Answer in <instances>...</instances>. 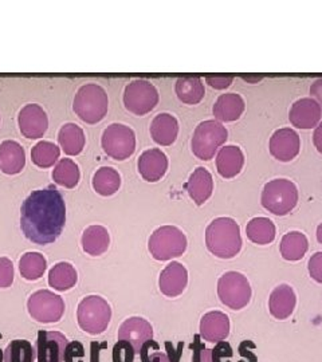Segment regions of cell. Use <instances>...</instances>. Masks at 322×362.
I'll return each instance as SVG.
<instances>
[{
  "mask_svg": "<svg viewBox=\"0 0 322 362\" xmlns=\"http://www.w3.org/2000/svg\"><path fill=\"white\" fill-rule=\"evenodd\" d=\"M269 151L270 155L281 163H289L294 160L301 151L299 134L292 128L275 130L270 137Z\"/></svg>",
  "mask_w": 322,
  "mask_h": 362,
  "instance_id": "obj_12",
  "label": "cell"
},
{
  "mask_svg": "<svg viewBox=\"0 0 322 362\" xmlns=\"http://www.w3.org/2000/svg\"><path fill=\"white\" fill-rule=\"evenodd\" d=\"M206 246L217 258L231 259L242 250L239 224L231 218H217L206 230Z\"/></svg>",
  "mask_w": 322,
  "mask_h": 362,
  "instance_id": "obj_2",
  "label": "cell"
},
{
  "mask_svg": "<svg viewBox=\"0 0 322 362\" xmlns=\"http://www.w3.org/2000/svg\"><path fill=\"white\" fill-rule=\"evenodd\" d=\"M242 79L247 82V83H258V82H260L262 79H265L263 76H242Z\"/></svg>",
  "mask_w": 322,
  "mask_h": 362,
  "instance_id": "obj_48",
  "label": "cell"
},
{
  "mask_svg": "<svg viewBox=\"0 0 322 362\" xmlns=\"http://www.w3.org/2000/svg\"><path fill=\"white\" fill-rule=\"evenodd\" d=\"M134 348L129 344L128 341L120 339L113 348V362H133L134 361Z\"/></svg>",
  "mask_w": 322,
  "mask_h": 362,
  "instance_id": "obj_38",
  "label": "cell"
},
{
  "mask_svg": "<svg viewBox=\"0 0 322 362\" xmlns=\"http://www.w3.org/2000/svg\"><path fill=\"white\" fill-rule=\"evenodd\" d=\"M192 349V362H212V349H207L200 341V336H195Z\"/></svg>",
  "mask_w": 322,
  "mask_h": 362,
  "instance_id": "obj_41",
  "label": "cell"
},
{
  "mask_svg": "<svg viewBox=\"0 0 322 362\" xmlns=\"http://www.w3.org/2000/svg\"><path fill=\"white\" fill-rule=\"evenodd\" d=\"M85 133L81 127L67 122L58 132V143L66 155L77 156L85 148Z\"/></svg>",
  "mask_w": 322,
  "mask_h": 362,
  "instance_id": "obj_28",
  "label": "cell"
},
{
  "mask_svg": "<svg viewBox=\"0 0 322 362\" xmlns=\"http://www.w3.org/2000/svg\"><path fill=\"white\" fill-rule=\"evenodd\" d=\"M159 90L146 79H134L124 90V105L134 116L151 113L159 104Z\"/></svg>",
  "mask_w": 322,
  "mask_h": 362,
  "instance_id": "obj_10",
  "label": "cell"
},
{
  "mask_svg": "<svg viewBox=\"0 0 322 362\" xmlns=\"http://www.w3.org/2000/svg\"><path fill=\"white\" fill-rule=\"evenodd\" d=\"M66 204L54 187L33 191L21 208V227L27 239L39 246L54 243L64 231Z\"/></svg>",
  "mask_w": 322,
  "mask_h": 362,
  "instance_id": "obj_1",
  "label": "cell"
},
{
  "mask_svg": "<svg viewBox=\"0 0 322 362\" xmlns=\"http://www.w3.org/2000/svg\"><path fill=\"white\" fill-rule=\"evenodd\" d=\"M0 339H1V334H0ZM0 362H4V351L0 349Z\"/></svg>",
  "mask_w": 322,
  "mask_h": 362,
  "instance_id": "obj_50",
  "label": "cell"
},
{
  "mask_svg": "<svg viewBox=\"0 0 322 362\" xmlns=\"http://www.w3.org/2000/svg\"><path fill=\"white\" fill-rule=\"evenodd\" d=\"M85 358V348L81 342L74 341L67 344L64 350V362H84Z\"/></svg>",
  "mask_w": 322,
  "mask_h": 362,
  "instance_id": "obj_40",
  "label": "cell"
},
{
  "mask_svg": "<svg viewBox=\"0 0 322 362\" xmlns=\"http://www.w3.org/2000/svg\"><path fill=\"white\" fill-rule=\"evenodd\" d=\"M185 191L196 206H203L214 192V179L208 169L197 167L185 182Z\"/></svg>",
  "mask_w": 322,
  "mask_h": 362,
  "instance_id": "obj_19",
  "label": "cell"
},
{
  "mask_svg": "<svg viewBox=\"0 0 322 362\" xmlns=\"http://www.w3.org/2000/svg\"><path fill=\"white\" fill-rule=\"evenodd\" d=\"M251 286L243 274L229 272L218 281V296L223 305L231 310H241L251 300Z\"/></svg>",
  "mask_w": 322,
  "mask_h": 362,
  "instance_id": "obj_8",
  "label": "cell"
},
{
  "mask_svg": "<svg viewBox=\"0 0 322 362\" xmlns=\"http://www.w3.org/2000/svg\"><path fill=\"white\" fill-rule=\"evenodd\" d=\"M47 269V260L39 252H26L19 260V272L27 281H37Z\"/></svg>",
  "mask_w": 322,
  "mask_h": 362,
  "instance_id": "obj_35",
  "label": "cell"
},
{
  "mask_svg": "<svg viewBox=\"0 0 322 362\" xmlns=\"http://www.w3.org/2000/svg\"><path fill=\"white\" fill-rule=\"evenodd\" d=\"M247 238L259 246L270 245L275 239V226L269 218H254L247 223L246 227Z\"/></svg>",
  "mask_w": 322,
  "mask_h": 362,
  "instance_id": "obj_31",
  "label": "cell"
},
{
  "mask_svg": "<svg viewBox=\"0 0 322 362\" xmlns=\"http://www.w3.org/2000/svg\"><path fill=\"white\" fill-rule=\"evenodd\" d=\"M77 318L82 330L97 336L106 330L112 318V309L103 297L89 296L79 302Z\"/></svg>",
  "mask_w": 322,
  "mask_h": 362,
  "instance_id": "obj_7",
  "label": "cell"
},
{
  "mask_svg": "<svg viewBox=\"0 0 322 362\" xmlns=\"http://www.w3.org/2000/svg\"><path fill=\"white\" fill-rule=\"evenodd\" d=\"M188 246L185 233L175 226H161L151 235L148 248L151 255L160 262L181 257Z\"/></svg>",
  "mask_w": 322,
  "mask_h": 362,
  "instance_id": "obj_6",
  "label": "cell"
},
{
  "mask_svg": "<svg viewBox=\"0 0 322 362\" xmlns=\"http://www.w3.org/2000/svg\"><path fill=\"white\" fill-rule=\"evenodd\" d=\"M61 156V149L50 141H39L31 151L33 163L39 168H50Z\"/></svg>",
  "mask_w": 322,
  "mask_h": 362,
  "instance_id": "obj_36",
  "label": "cell"
},
{
  "mask_svg": "<svg viewBox=\"0 0 322 362\" xmlns=\"http://www.w3.org/2000/svg\"><path fill=\"white\" fill-rule=\"evenodd\" d=\"M229 139V130L217 119L200 122L193 132L191 148L193 155L202 161H209Z\"/></svg>",
  "mask_w": 322,
  "mask_h": 362,
  "instance_id": "obj_5",
  "label": "cell"
},
{
  "mask_svg": "<svg viewBox=\"0 0 322 362\" xmlns=\"http://www.w3.org/2000/svg\"><path fill=\"white\" fill-rule=\"evenodd\" d=\"M310 97L317 101L322 110V78H317L310 86Z\"/></svg>",
  "mask_w": 322,
  "mask_h": 362,
  "instance_id": "obj_45",
  "label": "cell"
},
{
  "mask_svg": "<svg viewBox=\"0 0 322 362\" xmlns=\"http://www.w3.org/2000/svg\"><path fill=\"white\" fill-rule=\"evenodd\" d=\"M73 109L84 122L86 124H97L103 121L108 109H109V98L103 86L97 83H88L78 89L74 97Z\"/></svg>",
  "mask_w": 322,
  "mask_h": 362,
  "instance_id": "obj_4",
  "label": "cell"
},
{
  "mask_svg": "<svg viewBox=\"0 0 322 362\" xmlns=\"http://www.w3.org/2000/svg\"><path fill=\"white\" fill-rule=\"evenodd\" d=\"M254 350H255V348H253L251 350H245V348L241 345L239 351H241L242 358L239 362H257V356H255Z\"/></svg>",
  "mask_w": 322,
  "mask_h": 362,
  "instance_id": "obj_47",
  "label": "cell"
},
{
  "mask_svg": "<svg viewBox=\"0 0 322 362\" xmlns=\"http://www.w3.org/2000/svg\"><path fill=\"white\" fill-rule=\"evenodd\" d=\"M101 145L109 157L118 161L127 160L136 151V133L128 125L112 124L103 130Z\"/></svg>",
  "mask_w": 322,
  "mask_h": 362,
  "instance_id": "obj_9",
  "label": "cell"
},
{
  "mask_svg": "<svg viewBox=\"0 0 322 362\" xmlns=\"http://www.w3.org/2000/svg\"><path fill=\"white\" fill-rule=\"evenodd\" d=\"M187 285H188V272L179 262L169 263L160 274L159 287L166 297H179L184 293Z\"/></svg>",
  "mask_w": 322,
  "mask_h": 362,
  "instance_id": "obj_18",
  "label": "cell"
},
{
  "mask_svg": "<svg viewBox=\"0 0 322 362\" xmlns=\"http://www.w3.org/2000/svg\"><path fill=\"white\" fill-rule=\"evenodd\" d=\"M206 82L217 90H226L229 89L234 82V76H208Z\"/></svg>",
  "mask_w": 322,
  "mask_h": 362,
  "instance_id": "obj_43",
  "label": "cell"
},
{
  "mask_svg": "<svg viewBox=\"0 0 322 362\" xmlns=\"http://www.w3.org/2000/svg\"><path fill=\"white\" fill-rule=\"evenodd\" d=\"M166 351L160 349V345L155 341H148L142 346L140 351L142 362H179L180 361L181 349L183 344H179L178 349L173 348L171 342H166Z\"/></svg>",
  "mask_w": 322,
  "mask_h": 362,
  "instance_id": "obj_30",
  "label": "cell"
},
{
  "mask_svg": "<svg viewBox=\"0 0 322 362\" xmlns=\"http://www.w3.org/2000/svg\"><path fill=\"white\" fill-rule=\"evenodd\" d=\"M317 240L322 245V223L317 227Z\"/></svg>",
  "mask_w": 322,
  "mask_h": 362,
  "instance_id": "obj_49",
  "label": "cell"
},
{
  "mask_svg": "<svg viewBox=\"0 0 322 362\" xmlns=\"http://www.w3.org/2000/svg\"><path fill=\"white\" fill-rule=\"evenodd\" d=\"M35 350L26 339H15L4 350V362H34Z\"/></svg>",
  "mask_w": 322,
  "mask_h": 362,
  "instance_id": "obj_37",
  "label": "cell"
},
{
  "mask_svg": "<svg viewBox=\"0 0 322 362\" xmlns=\"http://www.w3.org/2000/svg\"><path fill=\"white\" fill-rule=\"evenodd\" d=\"M298 199V188L293 181L274 179L265 184L260 194V204L272 215L284 216L297 207Z\"/></svg>",
  "mask_w": 322,
  "mask_h": 362,
  "instance_id": "obj_3",
  "label": "cell"
},
{
  "mask_svg": "<svg viewBox=\"0 0 322 362\" xmlns=\"http://www.w3.org/2000/svg\"><path fill=\"white\" fill-rule=\"evenodd\" d=\"M81 243L86 254L91 257H100L110 246V235L103 226L94 224L84 231Z\"/></svg>",
  "mask_w": 322,
  "mask_h": 362,
  "instance_id": "obj_26",
  "label": "cell"
},
{
  "mask_svg": "<svg viewBox=\"0 0 322 362\" xmlns=\"http://www.w3.org/2000/svg\"><path fill=\"white\" fill-rule=\"evenodd\" d=\"M232 356L231 345L226 341H220L212 349V362H231Z\"/></svg>",
  "mask_w": 322,
  "mask_h": 362,
  "instance_id": "obj_42",
  "label": "cell"
},
{
  "mask_svg": "<svg viewBox=\"0 0 322 362\" xmlns=\"http://www.w3.org/2000/svg\"><path fill=\"white\" fill-rule=\"evenodd\" d=\"M154 338V329L152 325L146 320L140 317H132L121 325L118 330V339L128 341L129 344L134 348V351L140 354L142 346L145 342Z\"/></svg>",
  "mask_w": 322,
  "mask_h": 362,
  "instance_id": "obj_17",
  "label": "cell"
},
{
  "mask_svg": "<svg viewBox=\"0 0 322 362\" xmlns=\"http://www.w3.org/2000/svg\"><path fill=\"white\" fill-rule=\"evenodd\" d=\"M245 167V153L236 145L220 148L217 155V170L226 180L236 177Z\"/></svg>",
  "mask_w": 322,
  "mask_h": 362,
  "instance_id": "obj_20",
  "label": "cell"
},
{
  "mask_svg": "<svg viewBox=\"0 0 322 362\" xmlns=\"http://www.w3.org/2000/svg\"><path fill=\"white\" fill-rule=\"evenodd\" d=\"M230 334V320L222 311H209L200 321V337L207 342L224 341Z\"/></svg>",
  "mask_w": 322,
  "mask_h": 362,
  "instance_id": "obj_21",
  "label": "cell"
},
{
  "mask_svg": "<svg viewBox=\"0 0 322 362\" xmlns=\"http://www.w3.org/2000/svg\"><path fill=\"white\" fill-rule=\"evenodd\" d=\"M280 248H281V255L284 260L298 262L308 252L309 242L305 233L292 231L284 235Z\"/></svg>",
  "mask_w": 322,
  "mask_h": 362,
  "instance_id": "obj_29",
  "label": "cell"
},
{
  "mask_svg": "<svg viewBox=\"0 0 322 362\" xmlns=\"http://www.w3.org/2000/svg\"><path fill=\"white\" fill-rule=\"evenodd\" d=\"M151 136L156 144L169 146L179 136V121L169 113H160L151 122Z\"/></svg>",
  "mask_w": 322,
  "mask_h": 362,
  "instance_id": "obj_25",
  "label": "cell"
},
{
  "mask_svg": "<svg viewBox=\"0 0 322 362\" xmlns=\"http://www.w3.org/2000/svg\"><path fill=\"white\" fill-rule=\"evenodd\" d=\"M321 107L311 97L297 100L289 112L290 124L297 129H313L321 122Z\"/></svg>",
  "mask_w": 322,
  "mask_h": 362,
  "instance_id": "obj_14",
  "label": "cell"
},
{
  "mask_svg": "<svg viewBox=\"0 0 322 362\" xmlns=\"http://www.w3.org/2000/svg\"><path fill=\"white\" fill-rule=\"evenodd\" d=\"M296 293L293 287L289 285H280L275 287L269 298L270 314L280 321L289 318L296 309Z\"/></svg>",
  "mask_w": 322,
  "mask_h": 362,
  "instance_id": "obj_24",
  "label": "cell"
},
{
  "mask_svg": "<svg viewBox=\"0 0 322 362\" xmlns=\"http://www.w3.org/2000/svg\"><path fill=\"white\" fill-rule=\"evenodd\" d=\"M54 181L64 188H76L81 179V172L71 158H61L52 172Z\"/></svg>",
  "mask_w": 322,
  "mask_h": 362,
  "instance_id": "obj_34",
  "label": "cell"
},
{
  "mask_svg": "<svg viewBox=\"0 0 322 362\" xmlns=\"http://www.w3.org/2000/svg\"><path fill=\"white\" fill-rule=\"evenodd\" d=\"M77 281L76 269L67 262L57 263L49 272V285L57 291H67L73 288Z\"/></svg>",
  "mask_w": 322,
  "mask_h": 362,
  "instance_id": "obj_32",
  "label": "cell"
},
{
  "mask_svg": "<svg viewBox=\"0 0 322 362\" xmlns=\"http://www.w3.org/2000/svg\"><path fill=\"white\" fill-rule=\"evenodd\" d=\"M168 157L161 149L152 148L142 152L137 167L142 179L148 182L161 180L167 173Z\"/></svg>",
  "mask_w": 322,
  "mask_h": 362,
  "instance_id": "obj_16",
  "label": "cell"
},
{
  "mask_svg": "<svg viewBox=\"0 0 322 362\" xmlns=\"http://www.w3.org/2000/svg\"><path fill=\"white\" fill-rule=\"evenodd\" d=\"M67 338L59 332L40 330L37 339L38 362H64Z\"/></svg>",
  "mask_w": 322,
  "mask_h": 362,
  "instance_id": "obj_15",
  "label": "cell"
},
{
  "mask_svg": "<svg viewBox=\"0 0 322 362\" xmlns=\"http://www.w3.org/2000/svg\"><path fill=\"white\" fill-rule=\"evenodd\" d=\"M93 188L101 196H112L121 187V175L112 167H101L93 176Z\"/></svg>",
  "mask_w": 322,
  "mask_h": 362,
  "instance_id": "obj_33",
  "label": "cell"
},
{
  "mask_svg": "<svg viewBox=\"0 0 322 362\" xmlns=\"http://www.w3.org/2000/svg\"><path fill=\"white\" fill-rule=\"evenodd\" d=\"M310 276L322 285V252H316L309 260Z\"/></svg>",
  "mask_w": 322,
  "mask_h": 362,
  "instance_id": "obj_44",
  "label": "cell"
},
{
  "mask_svg": "<svg viewBox=\"0 0 322 362\" xmlns=\"http://www.w3.org/2000/svg\"><path fill=\"white\" fill-rule=\"evenodd\" d=\"M13 264L8 258H0V288H7L13 285Z\"/></svg>",
  "mask_w": 322,
  "mask_h": 362,
  "instance_id": "obj_39",
  "label": "cell"
},
{
  "mask_svg": "<svg viewBox=\"0 0 322 362\" xmlns=\"http://www.w3.org/2000/svg\"><path fill=\"white\" fill-rule=\"evenodd\" d=\"M175 91L178 98L183 104H199L206 94L203 79L200 77H180L178 78Z\"/></svg>",
  "mask_w": 322,
  "mask_h": 362,
  "instance_id": "obj_27",
  "label": "cell"
},
{
  "mask_svg": "<svg viewBox=\"0 0 322 362\" xmlns=\"http://www.w3.org/2000/svg\"><path fill=\"white\" fill-rule=\"evenodd\" d=\"M26 165V152L18 141L0 143V170L6 175L21 173Z\"/></svg>",
  "mask_w": 322,
  "mask_h": 362,
  "instance_id": "obj_23",
  "label": "cell"
},
{
  "mask_svg": "<svg viewBox=\"0 0 322 362\" xmlns=\"http://www.w3.org/2000/svg\"><path fill=\"white\" fill-rule=\"evenodd\" d=\"M27 308L30 315L42 324L58 322L64 313L62 298L49 290H39L28 298Z\"/></svg>",
  "mask_w": 322,
  "mask_h": 362,
  "instance_id": "obj_11",
  "label": "cell"
},
{
  "mask_svg": "<svg viewBox=\"0 0 322 362\" xmlns=\"http://www.w3.org/2000/svg\"><path fill=\"white\" fill-rule=\"evenodd\" d=\"M246 103L243 97L238 93H226L219 95L215 101L212 113L219 122H234L238 121L245 113Z\"/></svg>",
  "mask_w": 322,
  "mask_h": 362,
  "instance_id": "obj_22",
  "label": "cell"
},
{
  "mask_svg": "<svg viewBox=\"0 0 322 362\" xmlns=\"http://www.w3.org/2000/svg\"><path fill=\"white\" fill-rule=\"evenodd\" d=\"M18 124L25 137L35 140L43 137L47 132L49 117L38 104H27L19 112Z\"/></svg>",
  "mask_w": 322,
  "mask_h": 362,
  "instance_id": "obj_13",
  "label": "cell"
},
{
  "mask_svg": "<svg viewBox=\"0 0 322 362\" xmlns=\"http://www.w3.org/2000/svg\"><path fill=\"white\" fill-rule=\"evenodd\" d=\"M313 144L316 146V149L318 151V153L322 155V121L314 128L313 133Z\"/></svg>",
  "mask_w": 322,
  "mask_h": 362,
  "instance_id": "obj_46",
  "label": "cell"
}]
</instances>
